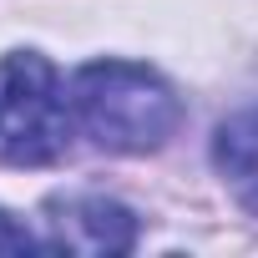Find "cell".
Returning a JSON list of instances; mask_svg holds the SVG:
<instances>
[{"label": "cell", "mask_w": 258, "mask_h": 258, "mask_svg": "<svg viewBox=\"0 0 258 258\" xmlns=\"http://www.w3.org/2000/svg\"><path fill=\"white\" fill-rule=\"evenodd\" d=\"M76 126L106 152H157L177 126L182 101L177 91L137 61H91L71 81Z\"/></svg>", "instance_id": "1"}, {"label": "cell", "mask_w": 258, "mask_h": 258, "mask_svg": "<svg viewBox=\"0 0 258 258\" xmlns=\"http://www.w3.org/2000/svg\"><path fill=\"white\" fill-rule=\"evenodd\" d=\"M71 96L41 51L0 56V157L6 162H56L71 142Z\"/></svg>", "instance_id": "2"}, {"label": "cell", "mask_w": 258, "mask_h": 258, "mask_svg": "<svg viewBox=\"0 0 258 258\" xmlns=\"http://www.w3.org/2000/svg\"><path fill=\"white\" fill-rule=\"evenodd\" d=\"M46 248L81 258H116L137 248V213L96 192H71L46 203Z\"/></svg>", "instance_id": "3"}, {"label": "cell", "mask_w": 258, "mask_h": 258, "mask_svg": "<svg viewBox=\"0 0 258 258\" xmlns=\"http://www.w3.org/2000/svg\"><path fill=\"white\" fill-rule=\"evenodd\" d=\"M213 162L238 182H258V106H248V111H238L218 126Z\"/></svg>", "instance_id": "4"}, {"label": "cell", "mask_w": 258, "mask_h": 258, "mask_svg": "<svg viewBox=\"0 0 258 258\" xmlns=\"http://www.w3.org/2000/svg\"><path fill=\"white\" fill-rule=\"evenodd\" d=\"M26 248H46V238H36L31 228H21L6 208H0V253H26Z\"/></svg>", "instance_id": "5"}, {"label": "cell", "mask_w": 258, "mask_h": 258, "mask_svg": "<svg viewBox=\"0 0 258 258\" xmlns=\"http://www.w3.org/2000/svg\"><path fill=\"white\" fill-rule=\"evenodd\" d=\"M248 203H253V208H258V198H248Z\"/></svg>", "instance_id": "6"}]
</instances>
